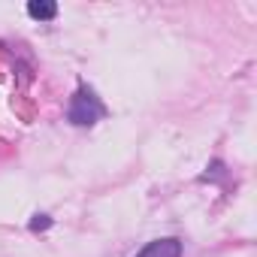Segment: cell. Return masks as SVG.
<instances>
[{"mask_svg": "<svg viewBox=\"0 0 257 257\" xmlns=\"http://www.w3.org/2000/svg\"><path fill=\"white\" fill-rule=\"evenodd\" d=\"M100 115H103V103L94 97V91H91V88H79L76 97H73V103H70L67 118H70L76 127H88V124H94Z\"/></svg>", "mask_w": 257, "mask_h": 257, "instance_id": "obj_1", "label": "cell"}, {"mask_svg": "<svg viewBox=\"0 0 257 257\" xmlns=\"http://www.w3.org/2000/svg\"><path fill=\"white\" fill-rule=\"evenodd\" d=\"M179 254H182V242L179 239H155L137 257H179Z\"/></svg>", "mask_w": 257, "mask_h": 257, "instance_id": "obj_2", "label": "cell"}, {"mask_svg": "<svg viewBox=\"0 0 257 257\" xmlns=\"http://www.w3.org/2000/svg\"><path fill=\"white\" fill-rule=\"evenodd\" d=\"M28 16L37 22H52L58 16V4L55 0H31L28 4Z\"/></svg>", "mask_w": 257, "mask_h": 257, "instance_id": "obj_3", "label": "cell"}, {"mask_svg": "<svg viewBox=\"0 0 257 257\" xmlns=\"http://www.w3.org/2000/svg\"><path fill=\"white\" fill-rule=\"evenodd\" d=\"M49 227H52V218H49V215H34V221H31V230H34V233L49 230Z\"/></svg>", "mask_w": 257, "mask_h": 257, "instance_id": "obj_4", "label": "cell"}]
</instances>
